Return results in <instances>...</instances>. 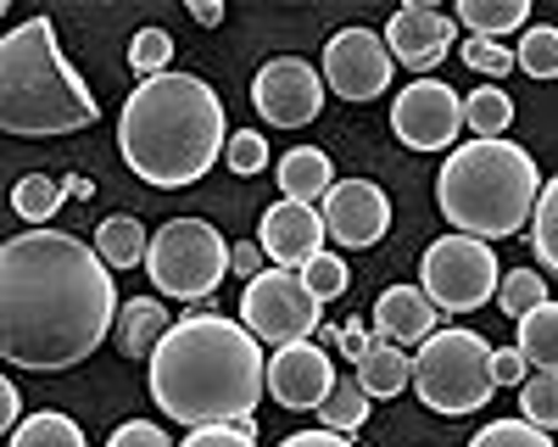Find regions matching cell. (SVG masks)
<instances>
[{"label":"cell","mask_w":558,"mask_h":447,"mask_svg":"<svg viewBox=\"0 0 558 447\" xmlns=\"http://www.w3.org/2000/svg\"><path fill=\"white\" fill-rule=\"evenodd\" d=\"M252 107L274 129H307L324 112V78L302 57H274L252 78Z\"/></svg>","instance_id":"7c38bea8"},{"label":"cell","mask_w":558,"mask_h":447,"mask_svg":"<svg viewBox=\"0 0 558 447\" xmlns=\"http://www.w3.org/2000/svg\"><path fill=\"white\" fill-rule=\"evenodd\" d=\"M168 57H173V39H168L162 28H140L134 45H129V68L140 73V84L162 78V73H168Z\"/></svg>","instance_id":"1f68e13d"},{"label":"cell","mask_w":558,"mask_h":447,"mask_svg":"<svg viewBox=\"0 0 558 447\" xmlns=\"http://www.w3.org/2000/svg\"><path fill=\"white\" fill-rule=\"evenodd\" d=\"M146 275L173 302H207L229 275V241L207 218H168L146 246Z\"/></svg>","instance_id":"52a82bcc"},{"label":"cell","mask_w":558,"mask_h":447,"mask_svg":"<svg viewBox=\"0 0 558 447\" xmlns=\"http://www.w3.org/2000/svg\"><path fill=\"white\" fill-rule=\"evenodd\" d=\"M107 447H179V442H168L162 425H151V420H123Z\"/></svg>","instance_id":"74e56055"},{"label":"cell","mask_w":558,"mask_h":447,"mask_svg":"<svg viewBox=\"0 0 558 447\" xmlns=\"http://www.w3.org/2000/svg\"><path fill=\"white\" fill-rule=\"evenodd\" d=\"M336 347H341V358H352V364H357V358H363L368 347H375V330H368V325H347Z\"/></svg>","instance_id":"b9f144b4"},{"label":"cell","mask_w":558,"mask_h":447,"mask_svg":"<svg viewBox=\"0 0 558 447\" xmlns=\"http://www.w3.org/2000/svg\"><path fill=\"white\" fill-rule=\"evenodd\" d=\"M324 431H341V436H352L363 420H368V391H363V380L357 375H341L336 380V391L324 397Z\"/></svg>","instance_id":"4316f807"},{"label":"cell","mask_w":558,"mask_h":447,"mask_svg":"<svg viewBox=\"0 0 558 447\" xmlns=\"http://www.w3.org/2000/svg\"><path fill=\"white\" fill-rule=\"evenodd\" d=\"M391 45L375 28H341L324 45V84L336 89L341 101H375L391 84Z\"/></svg>","instance_id":"8fae6325"},{"label":"cell","mask_w":558,"mask_h":447,"mask_svg":"<svg viewBox=\"0 0 558 447\" xmlns=\"http://www.w3.org/2000/svg\"><path fill=\"white\" fill-rule=\"evenodd\" d=\"M279 447H357V442H347L341 431H296V436H286V442H279Z\"/></svg>","instance_id":"60d3db41"},{"label":"cell","mask_w":558,"mask_h":447,"mask_svg":"<svg viewBox=\"0 0 558 447\" xmlns=\"http://www.w3.org/2000/svg\"><path fill=\"white\" fill-rule=\"evenodd\" d=\"M263 246L257 241H235V246H229V275H241V280H257L263 275Z\"/></svg>","instance_id":"ab89813d"},{"label":"cell","mask_w":558,"mask_h":447,"mask_svg":"<svg viewBox=\"0 0 558 447\" xmlns=\"http://www.w3.org/2000/svg\"><path fill=\"white\" fill-rule=\"evenodd\" d=\"M436 325H441V307L425 297V286H391L375 302V336L380 341H397V347L418 341V347H425L436 336Z\"/></svg>","instance_id":"e0dca14e"},{"label":"cell","mask_w":558,"mask_h":447,"mask_svg":"<svg viewBox=\"0 0 558 447\" xmlns=\"http://www.w3.org/2000/svg\"><path fill=\"white\" fill-rule=\"evenodd\" d=\"M68 191H73V196H96V185H89L84 173H68Z\"/></svg>","instance_id":"f6af8a7d"},{"label":"cell","mask_w":558,"mask_h":447,"mask_svg":"<svg viewBox=\"0 0 558 447\" xmlns=\"http://www.w3.org/2000/svg\"><path fill=\"white\" fill-rule=\"evenodd\" d=\"M324 213L318 207H307V202H274L268 213H263V235H257V246L279 263V268H302L324 252Z\"/></svg>","instance_id":"9a60e30c"},{"label":"cell","mask_w":558,"mask_h":447,"mask_svg":"<svg viewBox=\"0 0 558 447\" xmlns=\"http://www.w3.org/2000/svg\"><path fill=\"white\" fill-rule=\"evenodd\" d=\"M492 341L475 330H436L425 347L413 352V397L430 414H475L492 402L497 375H492Z\"/></svg>","instance_id":"8992f818"},{"label":"cell","mask_w":558,"mask_h":447,"mask_svg":"<svg viewBox=\"0 0 558 447\" xmlns=\"http://www.w3.org/2000/svg\"><path fill=\"white\" fill-rule=\"evenodd\" d=\"M458 39V23L447 12H430V7H402L391 23H386V45H391V62L413 68L425 78Z\"/></svg>","instance_id":"2e32d148"},{"label":"cell","mask_w":558,"mask_h":447,"mask_svg":"<svg viewBox=\"0 0 558 447\" xmlns=\"http://www.w3.org/2000/svg\"><path fill=\"white\" fill-rule=\"evenodd\" d=\"M357 380H363L368 397H397V391L413 386V358H408L397 341H380V336H375V347L357 358Z\"/></svg>","instance_id":"ffe728a7"},{"label":"cell","mask_w":558,"mask_h":447,"mask_svg":"<svg viewBox=\"0 0 558 447\" xmlns=\"http://www.w3.org/2000/svg\"><path fill=\"white\" fill-rule=\"evenodd\" d=\"M191 17H196L202 28H218V23H223V7H218V0H191Z\"/></svg>","instance_id":"ee69618b"},{"label":"cell","mask_w":558,"mask_h":447,"mask_svg":"<svg viewBox=\"0 0 558 447\" xmlns=\"http://www.w3.org/2000/svg\"><path fill=\"white\" fill-rule=\"evenodd\" d=\"M168 330H173V313L157 297H134L118 313V347H123V358H146V364H151V352H157V341Z\"/></svg>","instance_id":"d6986e66"},{"label":"cell","mask_w":558,"mask_h":447,"mask_svg":"<svg viewBox=\"0 0 558 447\" xmlns=\"http://www.w3.org/2000/svg\"><path fill=\"white\" fill-rule=\"evenodd\" d=\"M62 196H68L62 179H51V173H23L17 185H12V213H17L23 224H34V230H45V224L57 218Z\"/></svg>","instance_id":"603a6c76"},{"label":"cell","mask_w":558,"mask_h":447,"mask_svg":"<svg viewBox=\"0 0 558 447\" xmlns=\"http://www.w3.org/2000/svg\"><path fill=\"white\" fill-rule=\"evenodd\" d=\"M324 302L302 286L296 268H263L257 280H246L241 297V325L257 341L291 347V341H313V330H324Z\"/></svg>","instance_id":"9c48e42d"},{"label":"cell","mask_w":558,"mask_h":447,"mask_svg":"<svg viewBox=\"0 0 558 447\" xmlns=\"http://www.w3.org/2000/svg\"><path fill=\"white\" fill-rule=\"evenodd\" d=\"M520 352L531 370H558V302H542L520 319Z\"/></svg>","instance_id":"cb8c5ba5"},{"label":"cell","mask_w":558,"mask_h":447,"mask_svg":"<svg viewBox=\"0 0 558 447\" xmlns=\"http://www.w3.org/2000/svg\"><path fill=\"white\" fill-rule=\"evenodd\" d=\"M302 286H307L318 302H336V297L347 291V263H341V252H318V257L302 268Z\"/></svg>","instance_id":"836d02e7"},{"label":"cell","mask_w":558,"mask_h":447,"mask_svg":"<svg viewBox=\"0 0 558 447\" xmlns=\"http://www.w3.org/2000/svg\"><path fill=\"white\" fill-rule=\"evenodd\" d=\"M7 447H84V431H78V420L45 409V414H28V420L12 431Z\"/></svg>","instance_id":"484cf974"},{"label":"cell","mask_w":558,"mask_h":447,"mask_svg":"<svg viewBox=\"0 0 558 447\" xmlns=\"http://www.w3.org/2000/svg\"><path fill=\"white\" fill-rule=\"evenodd\" d=\"M520 420H531L536 431H558V370H531V380L520 386Z\"/></svg>","instance_id":"f546056e"},{"label":"cell","mask_w":558,"mask_h":447,"mask_svg":"<svg viewBox=\"0 0 558 447\" xmlns=\"http://www.w3.org/2000/svg\"><path fill=\"white\" fill-rule=\"evenodd\" d=\"M229 123L218 89L196 73H162L146 78L123 101L118 118V152L123 162L157 191H184L223 157Z\"/></svg>","instance_id":"3957f363"},{"label":"cell","mask_w":558,"mask_h":447,"mask_svg":"<svg viewBox=\"0 0 558 447\" xmlns=\"http://www.w3.org/2000/svg\"><path fill=\"white\" fill-rule=\"evenodd\" d=\"M223 157H229V168H235L241 179H252V173L268 168V141H263V134H229Z\"/></svg>","instance_id":"d590c367"},{"label":"cell","mask_w":558,"mask_h":447,"mask_svg":"<svg viewBox=\"0 0 558 447\" xmlns=\"http://www.w3.org/2000/svg\"><path fill=\"white\" fill-rule=\"evenodd\" d=\"M101 118L73 62L62 57L51 17H28L0 39V129L17 141H57Z\"/></svg>","instance_id":"277c9868"},{"label":"cell","mask_w":558,"mask_h":447,"mask_svg":"<svg viewBox=\"0 0 558 447\" xmlns=\"http://www.w3.org/2000/svg\"><path fill=\"white\" fill-rule=\"evenodd\" d=\"M146 224L129 218V213H112L96 224V252L107 257V268H134V263H146Z\"/></svg>","instance_id":"7402d4cb"},{"label":"cell","mask_w":558,"mask_h":447,"mask_svg":"<svg viewBox=\"0 0 558 447\" xmlns=\"http://www.w3.org/2000/svg\"><path fill=\"white\" fill-rule=\"evenodd\" d=\"M470 447H558L547 431H536L531 420H492L481 425V436Z\"/></svg>","instance_id":"d6a6232c"},{"label":"cell","mask_w":558,"mask_h":447,"mask_svg":"<svg viewBox=\"0 0 558 447\" xmlns=\"http://www.w3.org/2000/svg\"><path fill=\"white\" fill-rule=\"evenodd\" d=\"M336 358L318 341H291L268 358V391L286 409H324V397L336 391Z\"/></svg>","instance_id":"5bb4252c"},{"label":"cell","mask_w":558,"mask_h":447,"mask_svg":"<svg viewBox=\"0 0 558 447\" xmlns=\"http://www.w3.org/2000/svg\"><path fill=\"white\" fill-rule=\"evenodd\" d=\"M0 425H7V436L23 425V420H17V386H12V380H0Z\"/></svg>","instance_id":"7bdbcfd3"},{"label":"cell","mask_w":558,"mask_h":447,"mask_svg":"<svg viewBox=\"0 0 558 447\" xmlns=\"http://www.w3.org/2000/svg\"><path fill=\"white\" fill-rule=\"evenodd\" d=\"M458 23L470 28V39H502L531 28V0H458Z\"/></svg>","instance_id":"44dd1931"},{"label":"cell","mask_w":558,"mask_h":447,"mask_svg":"<svg viewBox=\"0 0 558 447\" xmlns=\"http://www.w3.org/2000/svg\"><path fill=\"white\" fill-rule=\"evenodd\" d=\"M146 386L173 425H252V409L268 386V358L241 319L184 313L157 341Z\"/></svg>","instance_id":"7a4b0ae2"},{"label":"cell","mask_w":558,"mask_h":447,"mask_svg":"<svg viewBox=\"0 0 558 447\" xmlns=\"http://www.w3.org/2000/svg\"><path fill=\"white\" fill-rule=\"evenodd\" d=\"M118 268L68 230H23L0 246V358L62 375L96 358L118 325Z\"/></svg>","instance_id":"6da1fadb"},{"label":"cell","mask_w":558,"mask_h":447,"mask_svg":"<svg viewBox=\"0 0 558 447\" xmlns=\"http://www.w3.org/2000/svg\"><path fill=\"white\" fill-rule=\"evenodd\" d=\"M492 375H497V386H525V380H531L525 352H520V347H502V352H492Z\"/></svg>","instance_id":"f35d334b"},{"label":"cell","mask_w":558,"mask_h":447,"mask_svg":"<svg viewBox=\"0 0 558 447\" xmlns=\"http://www.w3.org/2000/svg\"><path fill=\"white\" fill-rule=\"evenodd\" d=\"M324 213V230L336 235V246H380L386 230H391V202L375 179H336V191L318 202Z\"/></svg>","instance_id":"4fadbf2b"},{"label":"cell","mask_w":558,"mask_h":447,"mask_svg":"<svg viewBox=\"0 0 558 447\" xmlns=\"http://www.w3.org/2000/svg\"><path fill=\"white\" fill-rule=\"evenodd\" d=\"M279 191H286V202H324L336 191V168L330 157H324L318 146H291L286 157H279Z\"/></svg>","instance_id":"ac0fdd59"},{"label":"cell","mask_w":558,"mask_h":447,"mask_svg":"<svg viewBox=\"0 0 558 447\" xmlns=\"http://www.w3.org/2000/svg\"><path fill=\"white\" fill-rule=\"evenodd\" d=\"M418 280H425V297L441 313H475L481 302H497L502 286V263L486 241L475 235H441L425 246V263H418Z\"/></svg>","instance_id":"ba28073f"},{"label":"cell","mask_w":558,"mask_h":447,"mask_svg":"<svg viewBox=\"0 0 558 447\" xmlns=\"http://www.w3.org/2000/svg\"><path fill=\"white\" fill-rule=\"evenodd\" d=\"M547 302V280L536 275V268H508L502 286H497V307L508 313V319H525L531 307Z\"/></svg>","instance_id":"4dcf8cb0"},{"label":"cell","mask_w":558,"mask_h":447,"mask_svg":"<svg viewBox=\"0 0 558 447\" xmlns=\"http://www.w3.org/2000/svg\"><path fill=\"white\" fill-rule=\"evenodd\" d=\"M536 196H542V173H536L531 152L514 141L452 146L441 162V179H436L441 218L458 235H475L486 246L514 235L520 224H531Z\"/></svg>","instance_id":"5b68a950"},{"label":"cell","mask_w":558,"mask_h":447,"mask_svg":"<svg viewBox=\"0 0 558 447\" xmlns=\"http://www.w3.org/2000/svg\"><path fill=\"white\" fill-rule=\"evenodd\" d=\"M391 129L397 141L413 152H447L463 129V101L458 89L441 78H413L402 96L391 101Z\"/></svg>","instance_id":"30bf717a"},{"label":"cell","mask_w":558,"mask_h":447,"mask_svg":"<svg viewBox=\"0 0 558 447\" xmlns=\"http://www.w3.org/2000/svg\"><path fill=\"white\" fill-rule=\"evenodd\" d=\"M514 68L525 78H558V28L547 23H531L514 45Z\"/></svg>","instance_id":"83f0119b"},{"label":"cell","mask_w":558,"mask_h":447,"mask_svg":"<svg viewBox=\"0 0 558 447\" xmlns=\"http://www.w3.org/2000/svg\"><path fill=\"white\" fill-rule=\"evenodd\" d=\"M458 57H463V68H475L486 78L514 73V45H497V39H470V45H458Z\"/></svg>","instance_id":"e575fe53"},{"label":"cell","mask_w":558,"mask_h":447,"mask_svg":"<svg viewBox=\"0 0 558 447\" xmlns=\"http://www.w3.org/2000/svg\"><path fill=\"white\" fill-rule=\"evenodd\" d=\"M463 123H470L475 141H502V134L514 129V101H508V89H497V84L475 89V96L463 101Z\"/></svg>","instance_id":"d4e9b609"},{"label":"cell","mask_w":558,"mask_h":447,"mask_svg":"<svg viewBox=\"0 0 558 447\" xmlns=\"http://www.w3.org/2000/svg\"><path fill=\"white\" fill-rule=\"evenodd\" d=\"M531 252L542 268L558 275V179H547L542 196H536V213H531Z\"/></svg>","instance_id":"f1b7e54d"},{"label":"cell","mask_w":558,"mask_h":447,"mask_svg":"<svg viewBox=\"0 0 558 447\" xmlns=\"http://www.w3.org/2000/svg\"><path fill=\"white\" fill-rule=\"evenodd\" d=\"M179 447H257V442H252V425H202Z\"/></svg>","instance_id":"8d00e7d4"}]
</instances>
